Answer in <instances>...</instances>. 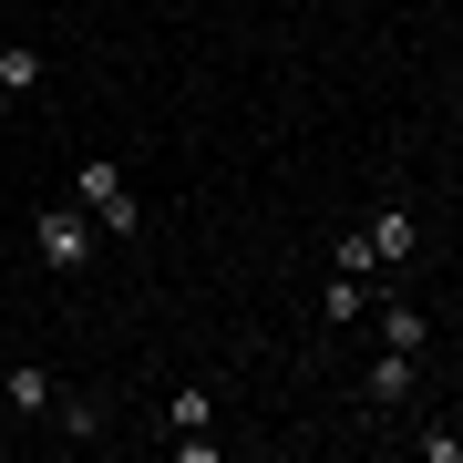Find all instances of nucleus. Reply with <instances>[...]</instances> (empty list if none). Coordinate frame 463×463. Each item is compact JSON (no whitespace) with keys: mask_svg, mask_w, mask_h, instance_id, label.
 <instances>
[{"mask_svg":"<svg viewBox=\"0 0 463 463\" xmlns=\"http://www.w3.org/2000/svg\"><path fill=\"white\" fill-rule=\"evenodd\" d=\"M32 248H42V268L83 279V268H93V248H103V227H93V216L62 196V206H42V216H32Z\"/></svg>","mask_w":463,"mask_h":463,"instance_id":"2","label":"nucleus"},{"mask_svg":"<svg viewBox=\"0 0 463 463\" xmlns=\"http://www.w3.org/2000/svg\"><path fill=\"white\" fill-rule=\"evenodd\" d=\"M216 422V392H206V381H185V392L165 402V432H206Z\"/></svg>","mask_w":463,"mask_h":463,"instance_id":"11","label":"nucleus"},{"mask_svg":"<svg viewBox=\"0 0 463 463\" xmlns=\"http://www.w3.org/2000/svg\"><path fill=\"white\" fill-rule=\"evenodd\" d=\"M371 330H381V350H412V361L432 350V319L412 309V298H371Z\"/></svg>","mask_w":463,"mask_h":463,"instance_id":"5","label":"nucleus"},{"mask_svg":"<svg viewBox=\"0 0 463 463\" xmlns=\"http://www.w3.org/2000/svg\"><path fill=\"white\" fill-rule=\"evenodd\" d=\"M412 371H422L412 350H381V361L361 371V412H402V402H412Z\"/></svg>","mask_w":463,"mask_h":463,"instance_id":"3","label":"nucleus"},{"mask_svg":"<svg viewBox=\"0 0 463 463\" xmlns=\"http://www.w3.org/2000/svg\"><path fill=\"white\" fill-rule=\"evenodd\" d=\"M52 422H62L72 443H103V422H114V402H103V392H62V402H52Z\"/></svg>","mask_w":463,"mask_h":463,"instance_id":"7","label":"nucleus"},{"mask_svg":"<svg viewBox=\"0 0 463 463\" xmlns=\"http://www.w3.org/2000/svg\"><path fill=\"white\" fill-rule=\"evenodd\" d=\"M42 72H52V52H42V42H0V114H11L21 93H42Z\"/></svg>","mask_w":463,"mask_h":463,"instance_id":"6","label":"nucleus"},{"mask_svg":"<svg viewBox=\"0 0 463 463\" xmlns=\"http://www.w3.org/2000/svg\"><path fill=\"white\" fill-rule=\"evenodd\" d=\"M412 237H422V227H412V206H381V216H371V248H381V268H412Z\"/></svg>","mask_w":463,"mask_h":463,"instance_id":"9","label":"nucleus"},{"mask_svg":"<svg viewBox=\"0 0 463 463\" xmlns=\"http://www.w3.org/2000/svg\"><path fill=\"white\" fill-rule=\"evenodd\" d=\"M319 319H330V330H361V319H371V279H340V268H330V288H319Z\"/></svg>","mask_w":463,"mask_h":463,"instance_id":"8","label":"nucleus"},{"mask_svg":"<svg viewBox=\"0 0 463 463\" xmlns=\"http://www.w3.org/2000/svg\"><path fill=\"white\" fill-rule=\"evenodd\" d=\"M0 402H11L21 422H52V402H62V381H52L42 361H11V371H0Z\"/></svg>","mask_w":463,"mask_h":463,"instance_id":"4","label":"nucleus"},{"mask_svg":"<svg viewBox=\"0 0 463 463\" xmlns=\"http://www.w3.org/2000/svg\"><path fill=\"white\" fill-rule=\"evenodd\" d=\"M330 268H340V279H392V268H381V248H371V227L330 237Z\"/></svg>","mask_w":463,"mask_h":463,"instance_id":"10","label":"nucleus"},{"mask_svg":"<svg viewBox=\"0 0 463 463\" xmlns=\"http://www.w3.org/2000/svg\"><path fill=\"white\" fill-rule=\"evenodd\" d=\"M72 206H83L103 237H145V206H134V185H124L114 155H83V175H72Z\"/></svg>","mask_w":463,"mask_h":463,"instance_id":"1","label":"nucleus"}]
</instances>
